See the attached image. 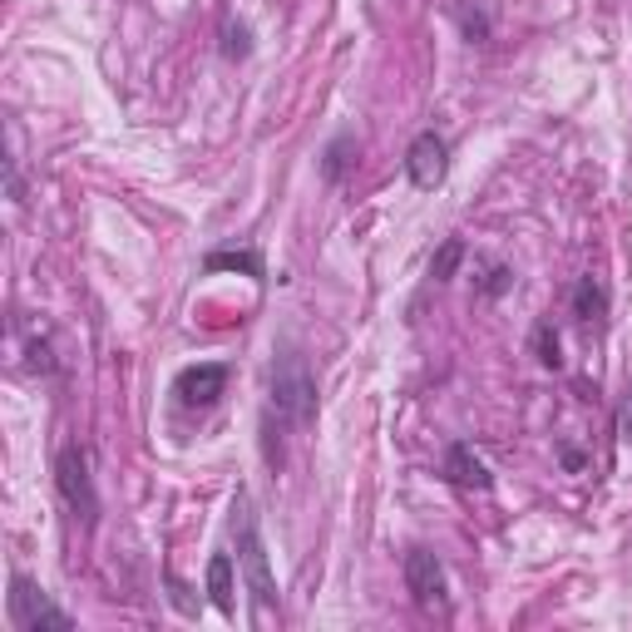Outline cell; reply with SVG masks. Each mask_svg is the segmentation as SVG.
<instances>
[{
  "label": "cell",
  "mask_w": 632,
  "mask_h": 632,
  "mask_svg": "<svg viewBox=\"0 0 632 632\" xmlns=\"http://www.w3.org/2000/svg\"><path fill=\"white\" fill-rule=\"evenodd\" d=\"M272 410H277L282 425L297 430H307L317 420V375H311L301 351H282L272 361Z\"/></svg>",
  "instance_id": "obj_1"
},
{
  "label": "cell",
  "mask_w": 632,
  "mask_h": 632,
  "mask_svg": "<svg viewBox=\"0 0 632 632\" xmlns=\"http://www.w3.org/2000/svg\"><path fill=\"white\" fill-rule=\"evenodd\" d=\"M233 534H237V558H243V573H247V588L262 608H277V583H272V568H268V548H262L258 534V515H252V499L247 490H237L233 499Z\"/></svg>",
  "instance_id": "obj_2"
},
{
  "label": "cell",
  "mask_w": 632,
  "mask_h": 632,
  "mask_svg": "<svg viewBox=\"0 0 632 632\" xmlns=\"http://www.w3.org/2000/svg\"><path fill=\"white\" fill-rule=\"evenodd\" d=\"M54 484H60V499L70 504V515L85 529L99 524V494H95V474H89V450L85 445H65L54 455Z\"/></svg>",
  "instance_id": "obj_3"
},
{
  "label": "cell",
  "mask_w": 632,
  "mask_h": 632,
  "mask_svg": "<svg viewBox=\"0 0 632 632\" xmlns=\"http://www.w3.org/2000/svg\"><path fill=\"white\" fill-rule=\"evenodd\" d=\"M5 612H11V628L15 632H40V628H54V632H70L75 618L65 608H54L45 598L40 583H30L25 573H11V598H5Z\"/></svg>",
  "instance_id": "obj_4"
},
{
  "label": "cell",
  "mask_w": 632,
  "mask_h": 632,
  "mask_svg": "<svg viewBox=\"0 0 632 632\" xmlns=\"http://www.w3.org/2000/svg\"><path fill=\"white\" fill-rule=\"evenodd\" d=\"M406 588H410V598H416V608L445 612L450 583H445V563H439L430 548H410L406 554Z\"/></svg>",
  "instance_id": "obj_5"
},
{
  "label": "cell",
  "mask_w": 632,
  "mask_h": 632,
  "mask_svg": "<svg viewBox=\"0 0 632 632\" xmlns=\"http://www.w3.org/2000/svg\"><path fill=\"white\" fill-rule=\"evenodd\" d=\"M406 173H410V183L416 188H439L445 183V173H450V144L439 139L435 129H425V134H416V144L406 149Z\"/></svg>",
  "instance_id": "obj_6"
},
{
  "label": "cell",
  "mask_w": 632,
  "mask_h": 632,
  "mask_svg": "<svg viewBox=\"0 0 632 632\" xmlns=\"http://www.w3.org/2000/svg\"><path fill=\"white\" fill-rule=\"evenodd\" d=\"M223 391H227V365L223 361H198V365H188V371H178V381H173V396H178L188 410L213 406Z\"/></svg>",
  "instance_id": "obj_7"
},
{
  "label": "cell",
  "mask_w": 632,
  "mask_h": 632,
  "mask_svg": "<svg viewBox=\"0 0 632 632\" xmlns=\"http://www.w3.org/2000/svg\"><path fill=\"white\" fill-rule=\"evenodd\" d=\"M445 480L455 484V490H494V474L490 464L474 455V445H464V439H455L450 450H445Z\"/></svg>",
  "instance_id": "obj_8"
},
{
  "label": "cell",
  "mask_w": 632,
  "mask_h": 632,
  "mask_svg": "<svg viewBox=\"0 0 632 632\" xmlns=\"http://www.w3.org/2000/svg\"><path fill=\"white\" fill-rule=\"evenodd\" d=\"M573 317L583 326H603L608 322V287L598 277H579L573 282Z\"/></svg>",
  "instance_id": "obj_9"
},
{
  "label": "cell",
  "mask_w": 632,
  "mask_h": 632,
  "mask_svg": "<svg viewBox=\"0 0 632 632\" xmlns=\"http://www.w3.org/2000/svg\"><path fill=\"white\" fill-rule=\"evenodd\" d=\"M203 268L208 272H243V277H252V282H268V268H262V252H247V247H213L203 258Z\"/></svg>",
  "instance_id": "obj_10"
},
{
  "label": "cell",
  "mask_w": 632,
  "mask_h": 632,
  "mask_svg": "<svg viewBox=\"0 0 632 632\" xmlns=\"http://www.w3.org/2000/svg\"><path fill=\"white\" fill-rule=\"evenodd\" d=\"M233 593H237V579H233V558L227 554H213L208 558V598L223 618H233Z\"/></svg>",
  "instance_id": "obj_11"
},
{
  "label": "cell",
  "mask_w": 632,
  "mask_h": 632,
  "mask_svg": "<svg viewBox=\"0 0 632 632\" xmlns=\"http://www.w3.org/2000/svg\"><path fill=\"white\" fill-rule=\"evenodd\" d=\"M356 153H361L356 134H336V139L326 144V153H322V178L326 183H346V173L356 169Z\"/></svg>",
  "instance_id": "obj_12"
},
{
  "label": "cell",
  "mask_w": 632,
  "mask_h": 632,
  "mask_svg": "<svg viewBox=\"0 0 632 632\" xmlns=\"http://www.w3.org/2000/svg\"><path fill=\"white\" fill-rule=\"evenodd\" d=\"M218 50H223V60H247V54H252V30H247V21H233V15H227L223 30H218Z\"/></svg>",
  "instance_id": "obj_13"
},
{
  "label": "cell",
  "mask_w": 632,
  "mask_h": 632,
  "mask_svg": "<svg viewBox=\"0 0 632 632\" xmlns=\"http://www.w3.org/2000/svg\"><path fill=\"white\" fill-rule=\"evenodd\" d=\"M534 351H538V365H544V371H563V346H558L554 322L534 326Z\"/></svg>",
  "instance_id": "obj_14"
},
{
  "label": "cell",
  "mask_w": 632,
  "mask_h": 632,
  "mask_svg": "<svg viewBox=\"0 0 632 632\" xmlns=\"http://www.w3.org/2000/svg\"><path fill=\"white\" fill-rule=\"evenodd\" d=\"M509 287H515V268H509V262H490V268H484V277L474 282V292H480L484 301H499Z\"/></svg>",
  "instance_id": "obj_15"
},
{
  "label": "cell",
  "mask_w": 632,
  "mask_h": 632,
  "mask_svg": "<svg viewBox=\"0 0 632 632\" xmlns=\"http://www.w3.org/2000/svg\"><path fill=\"white\" fill-rule=\"evenodd\" d=\"M460 262H464V243H460V237H445V243H439V252L430 258V277H435V282H450Z\"/></svg>",
  "instance_id": "obj_16"
},
{
  "label": "cell",
  "mask_w": 632,
  "mask_h": 632,
  "mask_svg": "<svg viewBox=\"0 0 632 632\" xmlns=\"http://www.w3.org/2000/svg\"><path fill=\"white\" fill-rule=\"evenodd\" d=\"M460 30H464V40L470 45H490V11L484 5H460Z\"/></svg>",
  "instance_id": "obj_17"
},
{
  "label": "cell",
  "mask_w": 632,
  "mask_h": 632,
  "mask_svg": "<svg viewBox=\"0 0 632 632\" xmlns=\"http://www.w3.org/2000/svg\"><path fill=\"white\" fill-rule=\"evenodd\" d=\"M25 365H30V371H40V375H54V351H50V342H45V336H35V342L25 346Z\"/></svg>",
  "instance_id": "obj_18"
},
{
  "label": "cell",
  "mask_w": 632,
  "mask_h": 632,
  "mask_svg": "<svg viewBox=\"0 0 632 632\" xmlns=\"http://www.w3.org/2000/svg\"><path fill=\"white\" fill-rule=\"evenodd\" d=\"M163 583H169L173 608H178L183 618H194V612H198V598H194V593H188V583H183V579H173V573H169V579H163Z\"/></svg>",
  "instance_id": "obj_19"
},
{
  "label": "cell",
  "mask_w": 632,
  "mask_h": 632,
  "mask_svg": "<svg viewBox=\"0 0 632 632\" xmlns=\"http://www.w3.org/2000/svg\"><path fill=\"white\" fill-rule=\"evenodd\" d=\"M262 455H268V464H272V470H282V460H287V455H282V435H277V430H272V416L262 420Z\"/></svg>",
  "instance_id": "obj_20"
},
{
  "label": "cell",
  "mask_w": 632,
  "mask_h": 632,
  "mask_svg": "<svg viewBox=\"0 0 632 632\" xmlns=\"http://www.w3.org/2000/svg\"><path fill=\"white\" fill-rule=\"evenodd\" d=\"M558 460H563L568 474H579L583 464H588V460H583V450H573V445H558Z\"/></svg>",
  "instance_id": "obj_21"
},
{
  "label": "cell",
  "mask_w": 632,
  "mask_h": 632,
  "mask_svg": "<svg viewBox=\"0 0 632 632\" xmlns=\"http://www.w3.org/2000/svg\"><path fill=\"white\" fill-rule=\"evenodd\" d=\"M618 425H622V435L632 439V386H628V396H622V410H618Z\"/></svg>",
  "instance_id": "obj_22"
}]
</instances>
